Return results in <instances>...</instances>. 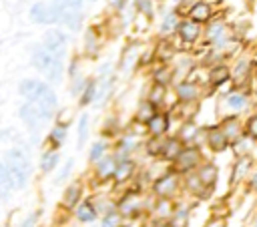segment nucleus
Instances as JSON below:
<instances>
[{"instance_id":"nucleus-1","label":"nucleus","mask_w":257,"mask_h":227,"mask_svg":"<svg viewBox=\"0 0 257 227\" xmlns=\"http://www.w3.org/2000/svg\"><path fill=\"white\" fill-rule=\"evenodd\" d=\"M18 94L24 100L34 102L46 121L54 119V115L58 110V96L48 82L38 80V78H24L18 86Z\"/></svg>"},{"instance_id":"nucleus-2","label":"nucleus","mask_w":257,"mask_h":227,"mask_svg":"<svg viewBox=\"0 0 257 227\" xmlns=\"http://www.w3.org/2000/svg\"><path fill=\"white\" fill-rule=\"evenodd\" d=\"M4 167L8 169L14 189H24L30 183L32 177V165H30V157L24 151V147H12L4 153Z\"/></svg>"},{"instance_id":"nucleus-3","label":"nucleus","mask_w":257,"mask_h":227,"mask_svg":"<svg viewBox=\"0 0 257 227\" xmlns=\"http://www.w3.org/2000/svg\"><path fill=\"white\" fill-rule=\"evenodd\" d=\"M201 38L205 40V44L209 48L219 50L223 54L239 46V42L231 34V26L221 18H213L211 22H207L205 28H203V36Z\"/></svg>"},{"instance_id":"nucleus-4","label":"nucleus","mask_w":257,"mask_h":227,"mask_svg":"<svg viewBox=\"0 0 257 227\" xmlns=\"http://www.w3.org/2000/svg\"><path fill=\"white\" fill-rule=\"evenodd\" d=\"M30 62H32V66H34L40 74H44L46 82L58 84V82L62 80V74H64V60L54 58L50 52H46V50L42 48L40 42L30 48Z\"/></svg>"},{"instance_id":"nucleus-5","label":"nucleus","mask_w":257,"mask_h":227,"mask_svg":"<svg viewBox=\"0 0 257 227\" xmlns=\"http://www.w3.org/2000/svg\"><path fill=\"white\" fill-rule=\"evenodd\" d=\"M205 161V153L201 149V145H185L181 149V153L171 161L169 169L173 173H177L179 177L183 175H189L193 171H197V167Z\"/></svg>"},{"instance_id":"nucleus-6","label":"nucleus","mask_w":257,"mask_h":227,"mask_svg":"<svg viewBox=\"0 0 257 227\" xmlns=\"http://www.w3.org/2000/svg\"><path fill=\"white\" fill-rule=\"evenodd\" d=\"M181 191H183L181 189V177L177 173H173L171 169H167L165 173L153 177V181H151V195L155 199L175 201Z\"/></svg>"},{"instance_id":"nucleus-7","label":"nucleus","mask_w":257,"mask_h":227,"mask_svg":"<svg viewBox=\"0 0 257 227\" xmlns=\"http://www.w3.org/2000/svg\"><path fill=\"white\" fill-rule=\"evenodd\" d=\"M231 70V82L233 88H243V90H251V78H253V70H255V60L251 54H239L235 56L233 64H229Z\"/></svg>"},{"instance_id":"nucleus-8","label":"nucleus","mask_w":257,"mask_h":227,"mask_svg":"<svg viewBox=\"0 0 257 227\" xmlns=\"http://www.w3.org/2000/svg\"><path fill=\"white\" fill-rule=\"evenodd\" d=\"M173 92L175 98L181 106H193L201 100V96L205 94L201 82L193 80V78H183V80H175L173 82Z\"/></svg>"},{"instance_id":"nucleus-9","label":"nucleus","mask_w":257,"mask_h":227,"mask_svg":"<svg viewBox=\"0 0 257 227\" xmlns=\"http://www.w3.org/2000/svg\"><path fill=\"white\" fill-rule=\"evenodd\" d=\"M40 44H42V48L46 52H50L58 60H64L66 54H68V36L62 30H58V28H48L42 34Z\"/></svg>"},{"instance_id":"nucleus-10","label":"nucleus","mask_w":257,"mask_h":227,"mask_svg":"<svg viewBox=\"0 0 257 227\" xmlns=\"http://www.w3.org/2000/svg\"><path fill=\"white\" fill-rule=\"evenodd\" d=\"M251 106V90H243V88H231L229 92L223 94L221 100V108L227 110L225 115H241L247 112Z\"/></svg>"},{"instance_id":"nucleus-11","label":"nucleus","mask_w":257,"mask_h":227,"mask_svg":"<svg viewBox=\"0 0 257 227\" xmlns=\"http://www.w3.org/2000/svg\"><path fill=\"white\" fill-rule=\"evenodd\" d=\"M18 117H20L22 125L30 131V135L40 133V131L44 129V125L48 123V121L44 119V115L40 112V108H38L34 102H28V100H24V102L18 106Z\"/></svg>"},{"instance_id":"nucleus-12","label":"nucleus","mask_w":257,"mask_h":227,"mask_svg":"<svg viewBox=\"0 0 257 227\" xmlns=\"http://www.w3.org/2000/svg\"><path fill=\"white\" fill-rule=\"evenodd\" d=\"M116 157V155H114ZM139 171V163L133 159V157H116V163H114V173H112V179L110 183L114 187H126L133 177L137 175Z\"/></svg>"},{"instance_id":"nucleus-13","label":"nucleus","mask_w":257,"mask_h":227,"mask_svg":"<svg viewBox=\"0 0 257 227\" xmlns=\"http://www.w3.org/2000/svg\"><path fill=\"white\" fill-rule=\"evenodd\" d=\"M171 125H173L171 110H157V112L151 117V121L145 125V133H147V137L163 139V137L169 135Z\"/></svg>"},{"instance_id":"nucleus-14","label":"nucleus","mask_w":257,"mask_h":227,"mask_svg":"<svg viewBox=\"0 0 257 227\" xmlns=\"http://www.w3.org/2000/svg\"><path fill=\"white\" fill-rule=\"evenodd\" d=\"M143 149V137L139 135H133L128 131L120 133L116 139H114V155L116 157H133L137 151Z\"/></svg>"},{"instance_id":"nucleus-15","label":"nucleus","mask_w":257,"mask_h":227,"mask_svg":"<svg viewBox=\"0 0 257 227\" xmlns=\"http://www.w3.org/2000/svg\"><path fill=\"white\" fill-rule=\"evenodd\" d=\"M231 80V70H229V62H217L213 66L207 68V92H213L221 86H225Z\"/></svg>"},{"instance_id":"nucleus-16","label":"nucleus","mask_w":257,"mask_h":227,"mask_svg":"<svg viewBox=\"0 0 257 227\" xmlns=\"http://www.w3.org/2000/svg\"><path fill=\"white\" fill-rule=\"evenodd\" d=\"M203 143L211 153H225L229 149V141L225 139V135L217 123L203 127Z\"/></svg>"},{"instance_id":"nucleus-17","label":"nucleus","mask_w":257,"mask_h":227,"mask_svg":"<svg viewBox=\"0 0 257 227\" xmlns=\"http://www.w3.org/2000/svg\"><path fill=\"white\" fill-rule=\"evenodd\" d=\"M175 34H177L175 38H177L179 42H183V44L191 46V44H197V42L201 40V36H203V26H199V24L191 22L189 18H181V20H179V24H177Z\"/></svg>"},{"instance_id":"nucleus-18","label":"nucleus","mask_w":257,"mask_h":227,"mask_svg":"<svg viewBox=\"0 0 257 227\" xmlns=\"http://www.w3.org/2000/svg\"><path fill=\"white\" fill-rule=\"evenodd\" d=\"M84 181L82 179H76V181H70L64 191H62V199H60V207L64 211H72L82 199H84Z\"/></svg>"},{"instance_id":"nucleus-19","label":"nucleus","mask_w":257,"mask_h":227,"mask_svg":"<svg viewBox=\"0 0 257 227\" xmlns=\"http://www.w3.org/2000/svg\"><path fill=\"white\" fill-rule=\"evenodd\" d=\"M28 16L34 24H58V12H56V6L50 2V4H44V2H36L32 4V8L28 10Z\"/></svg>"},{"instance_id":"nucleus-20","label":"nucleus","mask_w":257,"mask_h":227,"mask_svg":"<svg viewBox=\"0 0 257 227\" xmlns=\"http://www.w3.org/2000/svg\"><path fill=\"white\" fill-rule=\"evenodd\" d=\"M185 18H189L191 22L199 24V26H205L207 22H211L215 18V10H213V4L207 2V0H195L191 4V8L187 10Z\"/></svg>"},{"instance_id":"nucleus-21","label":"nucleus","mask_w":257,"mask_h":227,"mask_svg":"<svg viewBox=\"0 0 257 227\" xmlns=\"http://www.w3.org/2000/svg\"><path fill=\"white\" fill-rule=\"evenodd\" d=\"M253 163H255L253 155H239L235 159V163L231 167V177H229L231 187H237V185L245 183V179L253 173Z\"/></svg>"},{"instance_id":"nucleus-22","label":"nucleus","mask_w":257,"mask_h":227,"mask_svg":"<svg viewBox=\"0 0 257 227\" xmlns=\"http://www.w3.org/2000/svg\"><path fill=\"white\" fill-rule=\"evenodd\" d=\"M217 125H219V129L223 131L225 139L229 141V147H231L233 143H237L239 139H243V121H241L237 115H223Z\"/></svg>"},{"instance_id":"nucleus-23","label":"nucleus","mask_w":257,"mask_h":227,"mask_svg":"<svg viewBox=\"0 0 257 227\" xmlns=\"http://www.w3.org/2000/svg\"><path fill=\"white\" fill-rule=\"evenodd\" d=\"M114 163H116L114 153H106L100 161H96L92 165V181H96V185L110 183L112 173H114Z\"/></svg>"},{"instance_id":"nucleus-24","label":"nucleus","mask_w":257,"mask_h":227,"mask_svg":"<svg viewBox=\"0 0 257 227\" xmlns=\"http://www.w3.org/2000/svg\"><path fill=\"white\" fill-rule=\"evenodd\" d=\"M181 189H183L185 193L197 197V199H209V197L213 195V191L207 189V187L201 183V179L197 177L195 171L189 173V175H183V177H181Z\"/></svg>"},{"instance_id":"nucleus-25","label":"nucleus","mask_w":257,"mask_h":227,"mask_svg":"<svg viewBox=\"0 0 257 227\" xmlns=\"http://www.w3.org/2000/svg\"><path fill=\"white\" fill-rule=\"evenodd\" d=\"M183 145H199V141L203 139V129L197 127V123L193 119H185L175 135Z\"/></svg>"},{"instance_id":"nucleus-26","label":"nucleus","mask_w":257,"mask_h":227,"mask_svg":"<svg viewBox=\"0 0 257 227\" xmlns=\"http://www.w3.org/2000/svg\"><path fill=\"white\" fill-rule=\"evenodd\" d=\"M197 177L201 179V183L207 187V189H211V191H215V187H217V181H219V167H217V163L215 161H203L199 167H197Z\"/></svg>"},{"instance_id":"nucleus-27","label":"nucleus","mask_w":257,"mask_h":227,"mask_svg":"<svg viewBox=\"0 0 257 227\" xmlns=\"http://www.w3.org/2000/svg\"><path fill=\"white\" fill-rule=\"evenodd\" d=\"M151 80L153 84H159V86H165L169 88L173 82H175V74H173V66L167 64V62H155L151 66Z\"/></svg>"},{"instance_id":"nucleus-28","label":"nucleus","mask_w":257,"mask_h":227,"mask_svg":"<svg viewBox=\"0 0 257 227\" xmlns=\"http://www.w3.org/2000/svg\"><path fill=\"white\" fill-rule=\"evenodd\" d=\"M68 137V123L56 121L46 135V151H58Z\"/></svg>"},{"instance_id":"nucleus-29","label":"nucleus","mask_w":257,"mask_h":227,"mask_svg":"<svg viewBox=\"0 0 257 227\" xmlns=\"http://www.w3.org/2000/svg\"><path fill=\"white\" fill-rule=\"evenodd\" d=\"M72 213H74V219H76L78 223H92V221H96V217H98V211H96L94 201H92L90 197H84V199L72 209Z\"/></svg>"},{"instance_id":"nucleus-30","label":"nucleus","mask_w":257,"mask_h":227,"mask_svg":"<svg viewBox=\"0 0 257 227\" xmlns=\"http://www.w3.org/2000/svg\"><path fill=\"white\" fill-rule=\"evenodd\" d=\"M183 147H185V145H183L175 135H167V137H163V145H161V155H159V159L171 165V161L181 153Z\"/></svg>"},{"instance_id":"nucleus-31","label":"nucleus","mask_w":257,"mask_h":227,"mask_svg":"<svg viewBox=\"0 0 257 227\" xmlns=\"http://www.w3.org/2000/svg\"><path fill=\"white\" fill-rule=\"evenodd\" d=\"M98 50H100V34L94 26H88L82 36V52H84V56L94 58L98 54Z\"/></svg>"},{"instance_id":"nucleus-32","label":"nucleus","mask_w":257,"mask_h":227,"mask_svg":"<svg viewBox=\"0 0 257 227\" xmlns=\"http://www.w3.org/2000/svg\"><path fill=\"white\" fill-rule=\"evenodd\" d=\"M88 131H90V119H88L86 112H82L78 117V123H76V149L78 151L84 149V145L88 141V135H90Z\"/></svg>"},{"instance_id":"nucleus-33","label":"nucleus","mask_w":257,"mask_h":227,"mask_svg":"<svg viewBox=\"0 0 257 227\" xmlns=\"http://www.w3.org/2000/svg\"><path fill=\"white\" fill-rule=\"evenodd\" d=\"M58 163H60V153H58V151H44V153L40 155L38 169H40V173L48 175V173H52V171L58 167Z\"/></svg>"},{"instance_id":"nucleus-34","label":"nucleus","mask_w":257,"mask_h":227,"mask_svg":"<svg viewBox=\"0 0 257 227\" xmlns=\"http://www.w3.org/2000/svg\"><path fill=\"white\" fill-rule=\"evenodd\" d=\"M96 98V78H86L82 90L78 92V106H88Z\"/></svg>"},{"instance_id":"nucleus-35","label":"nucleus","mask_w":257,"mask_h":227,"mask_svg":"<svg viewBox=\"0 0 257 227\" xmlns=\"http://www.w3.org/2000/svg\"><path fill=\"white\" fill-rule=\"evenodd\" d=\"M137 56H139V42H131L124 48L122 56H120V70L122 72H128L137 64Z\"/></svg>"},{"instance_id":"nucleus-36","label":"nucleus","mask_w":257,"mask_h":227,"mask_svg":"<svg viewBox=\"0 0 257 227\" xmlns=\"http://www.w3.org/2000/svg\"><path fill=\"white\" fill-rule=\"evenodd\" d=\"M157 110H159L157 106H153V104H151L149 100H145V98H143V100L139 102L137 110H135V119H133V121L145 127V125H147V123L151 121V117H153V115H155Z\"/></svg>"},{"instance_id":"nucleus-37","label":"nucleus","mask_w":257,"mask_h":227,"mask_svg":"<svg viewBox=\"0 0 257 227\" xmlns=\"http://www.w3.org/2000/svg\"><path fill=\"white\" fill-rule=\"evenodd\" d=\"M179 20H181V16H179V14L175 12V10L167 12V14L163 16L161 24H159V34H163V36H171V34H175V30H177V24H179Z\"/></svg>"},{"instance_id":"nucleus-38","label":"nucleus","mask_w":257,"mask_h":227,"mask_svg":"<svg viewBox=\"0 0 257 227\" xmlns=\"http://www.w3.org/2000/svg\"><path fill=\"white\" fill-rule=\"evenodd\" d=\"M145 100H149L153 106H157L159 110H163V104L167 100V88L165 86H159V84H151Z\"/></svg>"},{"instance_id":"nucleus-39","label":"nucleus","mask_w":257,"mask_h":227,"mask_svg":"<svg viewBox=\"0 0 257 227\" xmlns=\"http://www.w3.org/2000/svg\"><path fill=\"white\" fill-rule=\"evenodd\" d=\"M12 191H14L12 177H10L8 169L4 167V163L0 161V199H4V201H6V199H10Z\"/></svg>"},{"instance_id":"nucleus-40","label":"nucleus","mask_w":257,"mask_h":227,"mask_svg":"<svg viewBox=\"0 0 257 227\" xmlns=\"http://www.w3.org/2000/svg\"><path fill=\"white\" fill-rule=\"evenodd\" d=\"M110 151V143L108 141H94L92 145H90V149H88V163L90 165H94L96 161H100L106 153Z\"/></svg>"},{"instance_id":"nucleus-41","label":"nucleus","mask_w":257,"mask_h":227,"mask_svg":"<svg viewBox=\"0 0 257 227\" xmlns=\"http://www.w3.org/2000/svg\"><path fill=\"white\" fill-rule=\"evenodd\" d=\"M173 209H175V201H169V199H155L151 211L155 213L157 219H169L171 213H173Z\"/></svg>"},{"instance_id":"nucleus-42","label":"nucleus","mask_w":257,"mask_h":227,"mask_svg":"<svg viewBox=\"0 0 257 227\" xmlns=\"http://www.w3.org/2000/svg\"><path fill=\"white\" fill-rule=\"evenodd\" d=\"M161 145H163V139H157V137H145L143 139V151L147 157L151 159H159L161 155Z\"/></svg>"},{"instance_id":"nucleus-43","label":"nucleus","mask_w":257,"mask_h":227,"mask_svg":"<svg viewBox=\"0 0 257 227\" xmlns=\"http://www.w3.org/2000/svg\"><path fill=\"white\" fill-rule=\"evenodd\" d=\"M243 137L247 141H257V115L255 112H249L247 119L243 121Z\"/></svg>"},{"instance_id":"nucleus-44","label":"nucleus","mask_w":257,"mask_h":227,"mask_svg":"<svg viewBox=\"0 0 257 227\" xmlns=\"http://www.w3.org/2000/svg\"><path fill=\"white\" fill-rule=\"evenodd\" d=\"M133 6L147 20H153L155 18V2L153 0H133Z\"/></svg>"},{"instance_id":"nucleus-45","label":"nucleus","mask_w":257,"mask_h":227,"mask_svg":"<svg viewBox=\"0 0 257 227\" xmlns=\"http://www.w3.org/2000/svg\"><path fill=\"white\" fill-rule=\"evenodd\" d=\"M155 64V52H153V48H149V50H141L139 52V56H137V68H151Z\"/></svg>"},{"instance_id":"nucleus-46","label":"nucleus","mask_w":257,"mask_h":227,"mask_svg":"<svg viewBox=\"0 0 257 227\" xmlns=\"http://www.w3.org/2000/svg\"><path fill=\"white\" fill-rule=\"evenodd\" d=\"M120 225H122V217L116 213V209L104 213L100 219V227H120Z\"/></svg>"},{"instance_id":"nucleus-47","label":"nucleus","mask_w":257,"mask_h":227,"mask_svg":"<svg viewBox=\"0 0 257 227\" xmlns=\"http://www.w3.org/2000/svg\"><path fill=\"white\" fill-rule=\"evenodd\" d=\"M52 2H54V4H58V6H64V8L72 10V12H80V14H82L84 0H52Z\"/></svg>"},{"instance_id":"nucleus-48","label":"nucleus","mask_w":257,"mask_h":227,"mask_svg":"<svg viewBox=\"0 0 257 227\" xmlns=\"http://www.w3.org/2000/svg\"><path fill=\"white\" fill-rule=\"evenodd\" d=\"M72 165H74V163H72V159H68V161H66V165H64V167L60 169V173H58V175H56V179H54V183H56V185H60V183H64V181H66V179L70 177V171H72Z\"/></svg>"},{"instance_id":"nucleus-49","label":"nucleus","mask_w":257,"mask_h":227,"mask_svg":"<svg viewBox=\"0 0 257 227\" xmlns=\"http://www.w3.org/2000/svg\"><path fill=\"white\" fill-rule=\"evenodd\" d=\"M76 76H80V58H78V56H74V58L70 60V64H68V78L72 80V78H76Z\"/></svg>"},{"instance_id":"nucleus-50","label":"nucleus","mask_w":257,"mask_h":227,"mask_svg":"<svg viewBox=\"0 0 257 227\" xmlns=\"http://www.w3.org/2000/svg\"><path fill=\"white\" fill-rule=\"evenodd\" d=\"M40 215H42V211L40 209H36V211H32L24 221H22V225L20 227H36L38 225V219H40Z\"/></svg>"},{"instance_id":"nucleus-51","label":"nucleus","mask_w":257,"mask_h":227,"mask_svg":"<svg viewBox=\"0 0 257 227\" xmlns=\"http://www.w3.org/2000/svg\"><path fill=\"white\" fill-rule=\"evenodd\" d=\"M84 82H86V78H84L82 74H80V76H76V78H72V80H70V92H72L74 96H78V92L82 90Z\"/></svg>"},{"instance_id":"nucleus-52","label":"nucleus","mask_w":257,"mask_h":227,"mask_svg":"<svg viewBox=\"0 0 257 227\" xmlns=\"http://www.w3.org/2000/svg\"><path fill=\"white\" fill-rule=\"evenodd\" d=\"M151 227H171V221L169 219H157L155 217V221L151 223Z\"/></svg>"},{"instance_id":"nucleus-53","label":"nucleus","mask_w":257,"mask_h":227,"mask_svg":"<svg viewBox=\"0 0 257 227\" xmlns=\"http://www.w3.org/2000/svg\"><path fill=\"white\" fill-rule=\"evenodd\" d=\"M108 2H112V0H108Z\"/></svg>"}]
</instances>
